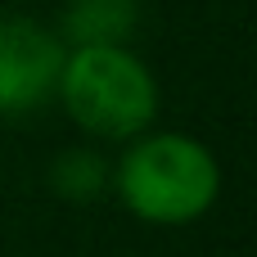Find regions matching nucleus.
Segmentation results:
<instances>
[{"mask_svg": "<svg viewBox=\"0 0 257 257\" xmlns=\"http://www.w3.org/2000/svg\"><path fill=\"white\" fill-rule=\"evenodd\" d=\"M217 185H221L217 158L190 136H149L131 145L117 167L122 203L158 226L203 217L217 199Z\"/></svg>", "mask_w": 257, "mask_h": 257, "instance_id": "obj_1", "label": "nucleus"}, {"mask_svg": "<svg viewBox=\"0 0 257 257\" xmlns=\"http://www.w3.org/2000/svg\"><path fill=\"white\" fill-rule=\"evenodd\" d=\"M104 181H108V167H104L99 154L72 149V154H63V158L54 163V190H59L63 199H72V203H90V199H99Z\"/></svg>", "mask_w": 257, "mask_h": 257, "instance_id": "obj_5", "label": "nucleus"}, {"mask_svg": "<svg viewBox=\"0 0 257 257\" xmlns=\"http://www.w3.org/2000/svg\"><path fill=\"white\" fill-rule=\"evenodd\" d=\"M136 27V0H72L63 32L77 45H122Z\"/></svg>", "mask_w": 257, "mask_h": 257, "instance_id": "obj_4", "label": "nucleus"}, {"mask_svg": "<svg viewBox=\"0 0 257 257\" xmlns=\"http://www.w3.org/2000/svg\"><path fill=\"white\" fill-rule=\"evenodd\" d=\"M54 95L95 136H136L158 113V86L149 68L122 45H77L63 54Z\"/></svg>", "mask_w": 257, "mask_h": 257, "instance_id": "obj_2", "label": "nucleus"}, {"mask_svg": "<svg viewBox=\"0 0 257 257\" xmlns=\"http://www.w3.org/2000/svg\"><path fill=\"white\" fill-rule=\"evenodd\" d=\"M63 45L32 18H0V113H27L54 95Z\"/></svg>", "mask_w": 257, "mask_h": 257, "instance_id": "obj_3", "label": "nucleus"}]
</instances>
